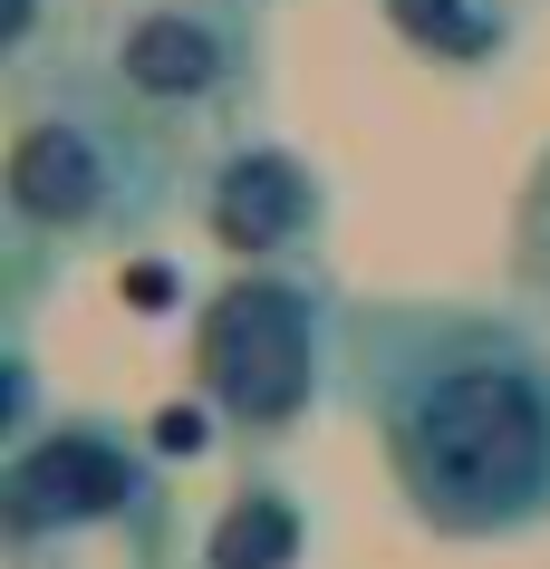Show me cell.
Wrapping results in <instances>:
<instances>
[{"mask_svg":"<svg viewBox=\"0 0 550 569\" xmlns=\"http://www.w3.org/2000/svg\"><path fill=\"white\" fill-rule=\"evenodd\" d=\"M39 20H49V0H0V59H10V78H30Z\"/></svg>","mask_w":550,"mask_h":569,"instance_id":"10","label":"cell"},{"mask_svg":"<svg viewBox=\"0 0 550 569\" xmlns=\"http://www.w3.org/2000/svg\"><path fill=\"white\" fill-rule=\"evenodd\" d=\"M242 10H251V0H242Z\"/></svg>","mask_w":550,"mask_h":569,"instance_id":"13","label":"cell"},{"mask_svg":"<svg viewBox=\"0 0 550 569\" xmlns=\"http://www.w3.org/2000/svg\"><path fill=\"white\" fill-rule=\"evenodd\" d=\"M348 377L416 521L512 540L550 521V348L483 309H358Z\"/></svg>","mask_w":550,"mask_h":569,"instance_id":"1","label":"cell"},{"mask_svg":"<svg viewBox=\"0 0 550 569\" xmlns=\"http://www.w3.org/2000/svg\"><path fill=\"white\" fill-rule=\"evenodd\" d=\"M512 280L531 290V300H550V154L531 164L521 212H512Z\"/></svg>","mask_w":550,"mask_h":569,"instance_id":"9","label":"cell"},{"mask_svg":"<svg viewBox=\"0 0 550 569\" xmlns=\"http://www.w3.org/2000/svg\"><path fill=\"white\" fill-rule=\"evenodd\" d=\"M193 387L232 435H290L319 396V300L280 270L222 280L193 319Z\"/></svg>","mask_w":550,"mask_h":569,"instance_id":"3","label":"cell"},{"mask_svg":"<svg viewBox=\"0 0 550 569\" xmlns=\"http://www.w3.org/2000/svg\"><path fill=\"white\" fill-rule=\"evenodd\" d=\"M164 492H154L146 445L107 416H68L49 435H20L10 463H0V531H10V560L39 569L59 540L88 531H126V521H154Z\"/></svg>","mask_w":550,"mask_h":569,"instance_id":"4","label":"cell"},{"mask_svg":"<svg viewBox=\"0 0 550 569\" xmlns=\"http://www.w3.org/2000/svg\"><path fill=\"white\" fill-rule=\"evenodd\" d=\"M251 68H261V49L242 30V0H126L97 49V78L174 136L242 107Z\"/></svg>","mask_w":550,"mask_h":569,"instance_id":"5","label":"cell"},{"mask_svg":"<svg viewBox=\"0 0 550 569\" xmlns=\"http://www.w3.org/2000/svg\"><path fill=\"white\" fill-rule=\"evenodd\" d=\"M174 126L126 107L107 78L97 88L30 97L10 126V164H0V203L20 241H126L146 232L164 193H174Z\"/></svg>","mask_w":550,"mask_h":569,"instance_id":"2","label":"cell"},{"mask_svg":"<svg viewBox=\"0 0 550 569\" xmlns=\"http://www.w3.org/2000/svg\"><path fill=\"white\" fill-rule=\"evenodd\" d=\"M319 212H329V193H319V174H309L290 146H232L203 174V232L232 251V261H280V251H300V241H319Z\"/></svg>","mask_w":550,"mask_h":569,"instance_id":"6","label":"cell"},{"mask_svg":"<svg viewBox=\"0 0 550 569\" xmlns=\"http://www.w3.org/2000/svg\"><path fill=\"white\" fill-rule=\"evenodd\" d=\"M309 560V511L280 482H242L203 531V569H300Z\"/></svg>","mask_w":550,"mask_h":569,"instance_id":"7","label":"cell"},{"mask_svg":"<svg viewBox=\"0 0 550 569\" xmlns=\"http://www.w3.org/2000/svg\"><path fill=\"white\" fill-rule=\"evenodd\" d=\"M126 309H146V319H154V309H174V270L136 261V270H126Z\"/></svg>","mask_w":550,"mask_h":569,"instance_id":"11","label":"cell"},{"mask_svg":"<svg viewBox=\"0 0 550 569\" xmlns=\"http://www.w3.org/2000/svg\"><path fill=\"white\" fill-rule=\"evenodd\" d=\"M387 20L444 68H492L512 49V0H387Z\"/></svg>","mask_w":550,"mask_h":569,"instance_id":"8","label":"cell"},{"mask_svg":"<svg viewBox=\"0 0 550 569\" xmlns=\"http://www.w3.org/2000/svg\"><path fill=\"white\" fill-rule=\"evenodd\" d=\"M203 416H213V406H203ZM203 416H193V406L164 416V425H154V445H164V453H193V445H203Z\"/></svg>","mask_w":550,"mask_h":569,"instance_id":"12","label":"cell"}]
</instances>
